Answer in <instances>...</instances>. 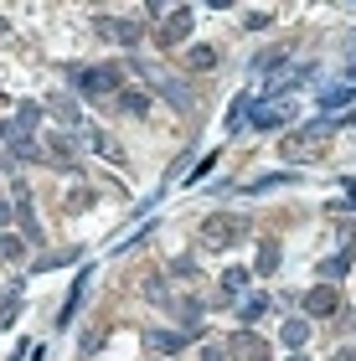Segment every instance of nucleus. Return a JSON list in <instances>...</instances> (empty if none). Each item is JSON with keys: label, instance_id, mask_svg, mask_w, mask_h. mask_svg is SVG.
I'll return each mask as SVG.
<instances>
[{"label": "nucleus", "instance_id": "f257e3e1", "mask_svg": "<svg viewBox=\"0 0 356 361\" xmlns=\"http://www.w3.org/2000/svg\"><path fill=\"white\" fill-rule=\"evenodd\" d=\"M243 233H248V217H243V212H228V217H207L202 222V243H207V248H233Z\"/></svg>", "mask_w": 356, "mask_h": 361}, {"label": "nucleus", "instance_id": "f03ea898", "mask_svg": "<svg viewBox=\"0 0 356 361\" xmlns=\"http://www.w3.org/2000/svg\"><path fill=\"white\" fill-rule=\"evenodd\" d=\"M73 83H78V93H83V98H109V93L124 83V73L114 68V62H104V68H83Z\"/></svg>", "mask_w": 356, "mask_h": 361}, {"label": "nucleus", "instance_id": "7ed1b4c3", "mask_svg": "<svg viewBox=\"0 0 356 361\" xmlns=\"http://www.w3.org/2000/svg\"><path fill=\"white\" fill-rule=\"evenodd\" d=\"M305 129H310V135H289V140H284V155H289V160H300V155H315L320 145L331 140V129H336V124H331V119H320V124H305Z\"/></svg>", "mask_w": 356, "mask_h": 361}, {"label": "nucleus", "instance_id": "20e7f679", "mask_svg": "<svg viewBox=\"0 0 356 361\" xmlns=\"http://www.w3.org/2000/svg\"><path fill=\"white\" fill-rule=\"evenodd\" d=\"M99 37L104 42H119V47H140V26L135 21H119V16H99Z\"/></svg>", "mask_w": 356, "mask_h": 361}, {"label": "nucleus", "instance_id": "39448f33", "mask_svg": "<svg viewBox=\"0 0 356 361\" xmlns=\"http://www.w3.org/2000/svg\"><path fill=\"white\" fill-rule=\"evenodd\" d=\"M336 289L331 284H315L310 294H305V320H326V315H336Z\"/></svg>", "mask_w": 356, "mask_h": 361}, {"label": "nucleus", "instance_id": "423d86ee", "mask_svg": "<svg viewBox=\"0 0 356 361\" xmlns=\"http://www.w3.org/2000/svg\"><path fill=\"white\" fill-rule=\"evenodd\" d=\"M310 78H315V68H310V62H295V68H289V73H279V78H274V83L264 88V98H279V93H289V88L310 83Z\"/></svg>", "mask_w": 356, "mask_h": 361}, {"label": "nucleus", "instance_id": "0eeeda50", "mask_svg": "<svg viewBox=\"0 0 356 361\" xmlns=\"http://www.w3.org/2000/svg\"><path fill=\"white\" fill-rule=\"evenodd\" d=\"M289 119H295V109H289V104H258L253 109V129H279Z\"/></svg>", "mask_w": 356, "mask_h": 361}, {"label": "nucleus", "instance_id": "6e6552de", "mask_svg": "<svg viewBox=\"0 0 356 361\" xmlns=\"http://www.w3.org/2000/svg\"><path fill=\"white\" fill-rule=\"evenodd\" d=\"M186 31H191V6H181V11L166 16V31H160V42L176 47V42H186Z\"/></svg>", "mask_w": 356, "mask_h": 361}, {"label": "nucleus", "instance_id": "1a4fd4ad", "mask_svg": "<svg viewBox=\"0 0 356 361\" xmlns=\"http://www.w3.org/2000/svg\"><path fill=\"white\" fill-rule=\"evenodd\" d=\"M150 346H155L160 356H176V351L191 346V336H186V331H150Z\"/></svg>", "mask_w": 356, "mask_h": 361}, {"label": "nucleus", "instance_id": "9d476101", "mask_svg": "<svg viewBox=\"0 0 356 361\" xmlns=\"http://www.w3.org/2000/svg\"><path fill=\"white\" fill-rule=\"evenodd\" d=\"M279 341H284L289 351H300L305 341H310V320H300V315H295V320H284V331H279Z\"/></svg>", "mask_w": 356, "mask_h": 361}, {"label": "nucleus", "instance_id": "9b49d317", "mask_svg": "<svg viewBox=\"0 0 356 361\" xmlns=\"http://www.w3.org/2000/svg\"><path fill=\"white\" fill-rule=\"evenodd\" d=\"M320 104H326V109H351V104H356V88H351V83L326 88V93H320Z\"/></svg>", "mask_w": 356, "mask_h": 361}, {"label": "nucleus", "instance_id": "f8f14e48", "mask_svg": "<svg viewBox=\"0 0 356 361\" xmlns=\"http://www.w3.org/2000/svg\"><path fill=\"white\" fill-rule=\"evenodd\" d=\"M186 62H191L197 73H212V68H217V47H191Z\"/></svg>", "mask_w": 356, "mask_h": 361}, {"label": "nucleus", "instance_id": "ddd939ff", "mask_svg": "<svg viewBox=\"0 0 356 361\" xmlns=\"http://www.w3.org/2000/svg\"><path fill=\"white\" fill-rule=\"evenodd\" d=\"M0 258H6V264L26 258V238H11V233H0Z\"/></svg>", "mask_w": 356, "mask_h": 361}, {"label": "nucleus", "instance_id": "4468645a", "mask_svg": "<svg viewBox=\"0 0 356 361\" xmlns=\"http://www.w3.org/2000/svg\"><path fill=\"white\" fill-rule=\"evenodd\" d=\"M238 351L248 361H269V341H253V336H238Z\"/></svg>", "mask_w": 356, "mask_h": 361}, {"label": "nucleus", "instance_id": "2eb2a0df", "mask_svg": "<svg viewBox=\"0 0 356 361\" xmlns=\"http://www.w3.org/2000/svg\"><path fill=\"white\" fill-rule=\"evenodd\" d=\"M284 57H289V47H274V52H258V57H253V73H269V68H279Z\"/></svg>", "mask_w": 356, "mask_h": 361}, {"label": "nucleus", "instance_id": "dca6fc26", "mask_svg": "<svg viewBox=\"0 0 356 361\" xmlns=\"http://www.w3.org/2000/svg\"><path fill=\"white\" fill-rule=\"evenodd\" d=\"M253 269H258V274H274V269H279V248H274V243H264V253L253 258Z\"/></svg>", "mask_w": 356, "mask_h": 361}, {"label": "nucleus", "instance_id": "f3484780", "mask_svg": "<svg viewBox=\"0 0 356 361\" xmlns=\"http://www.w3.org/2000/svg\"><path fill=\"white\" fill-rule=\"evenodd\" d=\"M47 109H52V114H57L62 124H78V104H73V98H52V104H47Z\"/></svg>", "mask_w": 356, "mask_h": 361}, {"label": "nucleus", "instance_id": "a211bd4d", "mask_svg": "<svg viewBox=\"0 0 356 361\" xmlns=\"http://www.w3.org/2000/svg\"><path fill=\"white\" fill-rule=\"evenodd\" d=\"M351 269V253H336V258H326V264H320V274H326V279H341Z\"/></svg>", "mask_w": 356, "mask_h": 361}, {"label": "nucleus", "instance_id": "6ab92c4d", "mask_svg": "<svg viewBox=\"0 0 356 361\" xmlns=\"http://www.w3.org/2000/svg\"><path fill=\"white\" fill-rule=\"evenodd\" d=\"M119 104H124V114H145V109H150V98H145V93H124Z\"/></svg>", "mask_w": 356, "mask_h": 361}, {"label": "nucleus", "instance_id": "aec40b11", "mask_svg": "<svg viewBox=\"0 0 356 361\" xmlns=\"http://www.w3.org/2000/svg\"><path fill=\"white\" fill-rule=\"evenodd\" d=\"M264 310H269V300H248L243 305V320H264Z\"/></svg>", "mask_w": 356, "mask_h": 361}, {"label": "nucleus", "instance_id": "412c9836", "mask_svg": "<svg viewBox=\"0 0 356 361\" xmlns=\"http://www.w3.org/2000/svg\"><path fill=\"white\" fill-rule=\"evenodd\" d=\"M222 284H228V289H243V284H248V274H243V269H228V274H222Z\"/></svg>", "mask_w": 356, "mask_h": 361}, {"label": "nucleus", "instance_id": "4be33fe9", "mask_svg": "<svg viewBox=\"0 0 356 361\" xmlns=\"http://www.w3.org/2000/svg\"><path fill=\"white\" fill-rule=\"evenodd\" d=\"M346 83H356V62H351V68H346Z\"/></svg>", "mask_w": 356, "mask_h": 361}, {"label": "nucleus", "instance_id": "5701e85b", "mask_svg": "<svg viewBox=\"0 0 356 361\" xmlns=\"http://www.w3.org/2000/svg\"><path fill=\"white\" fill-rule=\"evenodd\" d=\"M346 124H356V109H351V114H346V119H341V129H346Z\"/></svg>", "mask_w": 356, "mask_h": 361}, {"label": "nucleus", "instance_id": "b1692460", "mask_svg": "<svg viewBox=\"0 0 356 361\" xmlns=\"http://www.w3.org/2000/svg\"><path fill=\"white\" fill-rule=\"evenodd\" d=\"M207 6H217V11H222V6H233V0H207Z\"/></svg>", "mask_w": 356, "mask_h": 361}, {"label": "nucleus", "instance_id": "393cba45", "mask_svg": "<svg viewBox=\"0 0 356 361\" xmlns=\"http://www.w3.org/2000/svg\"><path fill=\"white\" fill-rule=\"evenodd\" d=\"M346 191H351V196H356V180H346Z\"/></svg>", "mask_w": 356, "mask_h": 361}, {"label": "nucleus", "instance_id": "a878e982", "mask_svg": "<svg viewBox=\"0 0 356 361\" xmlns=\"http://www.w3.org/2000/svg\"><path fill=\"white\" fill-rule=\"evenodd\" d=\"M0 31H6V16H0Z\"/></svg>", "mask_w": 356, "mask_h": 361}, {"label": "nucleus", "instance_id": "bb28decb", "mask_svg": "<svg viewBox=\"0 0 356 361\" xmlns=\"http://www.w3.org/2000/svg\"><path fill=\"white\" fill-rule=\"evenodd\" d=\"M295 361H310V356H295Z\"/></svg>", "mask_w": 356, "mask_h": 361}]
</instances>
